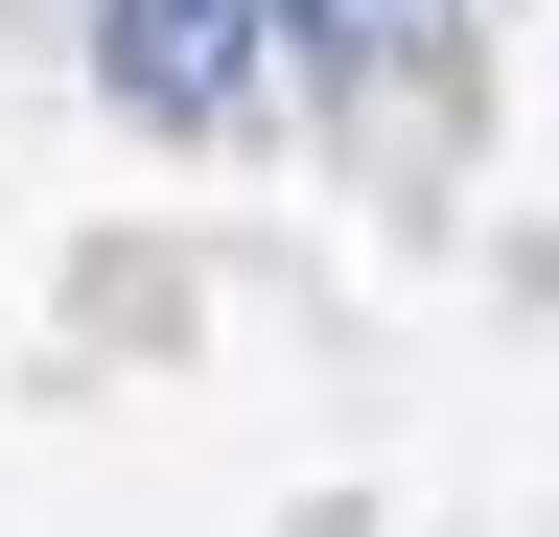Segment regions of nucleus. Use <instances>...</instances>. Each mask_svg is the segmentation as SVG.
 Returning <instances> with one entry per match:
<instances>
[{
  "mask_svg": "<svg viewBox=\"0 0 559 537\" xmlns=\"http://www.w3.org/2000/svg\"><path fill=\"white\" fill-rule=\"evenodd\" d=\"M257 24H304V0H117V94L140 117H234L257 94Z\"/></svg>",
  "mask_w": 559,
  "mask_h": 537,
  "instance_id": "1",
  "label": "nucleus"
}]
</instances>
